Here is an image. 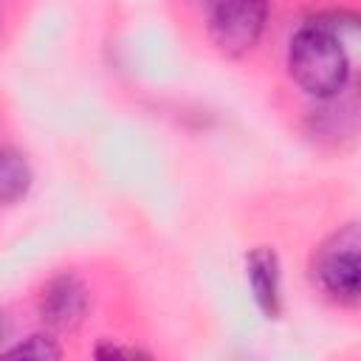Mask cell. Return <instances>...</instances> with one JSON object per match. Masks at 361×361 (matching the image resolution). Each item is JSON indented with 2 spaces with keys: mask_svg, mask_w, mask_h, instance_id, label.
<instances>
[{
  "mask_svg": "<svg viewBox=\"0 0 361 361\" xmlns=\"http://www.w3.org/2000/svg\"><path fill=\"white\" fill-rule=\"evenodd\" d=\"M290 79L313 99H333L350 79V59L338 39V31L307 20L288 45Z\"/></svg>",
  "mask_w": 361,
  "mask_h": 361,
  "instance_id": "obj_1",
  "label": "cell"
},
{
  "mask_svg": "<svg viewBox=\"0 0 361 361\" xmlns=\"http://www.w3.org/2000/svg\"><path fill=\"white\" fill-rule=\"evenodd\" d=\"M313 276L319 288L333 296L336 302L355 305L361 290V237L358 226L347 223L341 231L330 234L316 257H313Z\"/></svg>",
  "mask_w": 361,
  "mask_h": 361,
  "instance_id": "obj_2",
  "label": "cell"
},
{
  "mask_svg": "<svg viewBox=\"0 0 361 361\" xmlns=\"http://www.w3.org/2000/svg\"><path fill=\"white\" fill-rule=\"evenodd\" d=\"M268 20V0H212L209 34L223 54L251 51Z\"/></svg>",
  "mask_w": 361,
  "mask_h": 361,
  "instance_id": "obj_3",
  "label": "cell"
},
{
  "mask_svg": "<svg viewBox=\"0 0 361 361\" xmlns=\"http://www.w3.org/2000/svg\"><path fill=\"white\" fill-rule=\"evenodd\" d=\"M90 305V293L76 274H56L39 293V316L51 330H73Z\"/></svg>",
  "mask_w": 361,
  "mask_h": 361,
  "instance_id": "obj_4",
  "label": "cell"
},
{
  "mask_svg": "<svg viewBox=\"0 0 361 361\" xmlns=\"http://www.w3.org/2000/svg\"><path fill=\"white\" fill-rule=\"evenodd\" d=\"M245 279L251 296L265 319H279L282 313V271L279 257L268 245H257L245 257Z\"/></svg>",
  "mask_w": 361,
  "mask_h": 361,
  "instance_id": "obj_5",
  "label": "cell"
},
{
  "mask_svg": "<svg viewBox=\"0 0 361 361\" xmlns=\"http://www.w3.org/2000/svg\"><path fill=\"white\" fill-rule=\"evenodd\" d=\"M31 189V166L14 149H0V203H17Z\"/></svg>",
  "mask_w": 361,
  "mask_h": 361,
  "instance_id": "obj_6",
  "label": "cell"
},
{
  "mask_svg": "<svg viewBox=\"0 0 361 361\" xmlns=\"http://www.w3.org/2000/svg\"><path fill=\"white\" fill-rule=\"evenodd\" d=\"M0 355H3V358H39V361H45V358H59V355H62V347H59L51 336L34 333V336L17 341V344L8 347V350H0Z\"/></svg>",
  "mask_w": 361,
  "mask_h": 361,
  "instance_id": "obj_7",
  "label": "cell"
},
{
  "mask_svg": "<svg viewBox=\"0 0 361 361\" xmlns=\"http://www.w3.org/2000/svg\"><path fill=\"white\" fill-rule=\"evenodd\" d=\"M96 355L99 358H149V353L138 347H118V344H99Z\"/></svg>",
  "mask_w": 361,
  "mask_h": 361,
  "instance_id": "obj_8",
  "label": "cell"
},
{
  "mask_svg": "<svg viewBox=\"0 0 361 361\" xmlns=\"http://www.w3.org/2000/svg\"><path fill=\"white\" fill-rule=\"evenodd\" d=\"M8 333H11V322L6 313H0V350H3V341L8 338Z\"/></svg>",
  "mask_w": 361,
  "mask_h": 361,
  "instance_id": "obj_9",
  "label": "cell"
}]
</instances>
